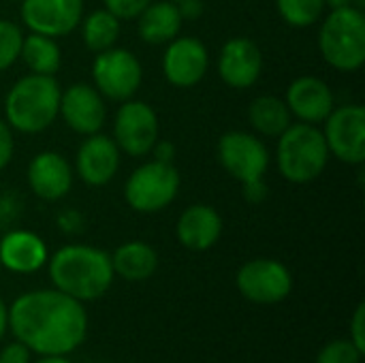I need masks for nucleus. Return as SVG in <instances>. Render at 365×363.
I'll return each instance as SVG.
<instances>
[{"label":"nucleus","instance_id":"nucleus-1","mask_svg":"<svg viewBox=\"0 0 365 363\" xmlns=\"http://www.w3.org/2000/svg\"><path fill=\"white\" fill-rule=\"evenodd\" d=\"M9 329L30 353L71 355L88 336V312L58 289H36L9 306Z\"/></svg>","mask_w":365,"mask_h":363},{"label":"nucleus","instance_id":"nucleus-2","mask_svg":"<svg viewBox=\"0 0 365 363\" xmlns=\"http://www.w3.org/2000/svg\"><path fill=\"white\" fill-rule=\"evenodd\" d=\"M49 280L53 289L75 297L77 302L101 300L113 285L111 255L88 244H66L47 259Z\"/></svg>","mask_w":365,"mask_h":363},{"label":"nucleus","instance_id":"nucleus-3","mask_svg":"<svg viewBox=\"0 0 365 363\" xmlns=\"http://www.w3.org/2000/svg\"><path fill=\"white\" fill-rule=\"evenodd\" d=\"M60 83L49 75L28 73L19 77L4 96L6 124L24 135H38L47 131L60 111Z\"/></svg>","mask_w":365,"mask_h":363},{"label":"nucleus","instance_id":"nucleus-4","mask_svg":"<svg viewBox=\"0 0 365 363\" xmlns=\"http://www.w3.org/2000/svg\"><path fill=\"white\" fill-rule=\"evenodd\" d=\"M329 150L323 131L314 124L293 122L276 145V167L291 184H310L319 180L329 165Z\"/></svg>","mask_w":365,"mask_h":363},{"label":"nucleus","instance_id":"nucleus-5","mask_svg":"<svg viewBox=\"0 0 365 363\" xmlns=\"http://www.w3.org/2000/svg\"><path fill=\"white\" fill-rule=\"evenodd\" d=\"M321 58L340 73H357L365 64V13L357 6L331 9L321 17Z\"/></svg>","mask_w":365,"mask_h":363},{"label":"nucleus","instance_id":"nucleus-6","mask_svg":"<svg viewBox=\"0 0 365 363\" xmlns=\"http://www.w3.org/2000/svg\"><path fill=\"white\" fill-rule=\"evenodd\" d=\"M182 178L175 165L148 160L139 165L124 184V199L139 214H156L167 210L180 193Z\"/></svg>","mask_w":365,"mask_h":363},{"label":"nucleus","instance_id":"nucleus-7","mask_svg":"<svg viewBox=\"0 0 365 363\" xmlns=\"http://www.w3.org/2000/svg\"><path fill=\"white\" fill-rule=\"evenodd\" d=\"M143 83L141 60L124 47H109L92 60V86L105 101L124 103L135 98Z\"/></svg>","mask_w":365,"mask_h":363},{"label":"nucleus","instance_id":"nucleus-8","mask_svg":"<svg viewBox=\"0 0 365 363\" xmlns=\"http://www.w3.org/2000/svg\"><path fill=\"white\" fill-rule=\"evenodd\" d=\"M220 167L240 184L265 178L272 154L265 141L248 131H227L220 135L216 145Z\"/></svg>","mask_w":365,"mask_h":363},{"label":"nucleus","instance_id":"nucleus-9","mask_svg":"<svg viewBox=\"0 0 365 363\" xmlns=\"http://www.w3.org/2000/svg\"><path fill=\"white\" fill-rule=\"evenodd\" d=\"M111 137L122 154L143 158L152 152L154 143L160 137L158 113L145 101H124L115 111Z\"/></svg>","mask_w":365,"mask_h":363},{"label":"nucleus","instance_id":"nucleus-10","mask_svg":"<svg viewBox=\"0 0 365 363\" xmlns=\"http://www.w3.org/2000/svg\"><path fill=\"white\" fill-rule=\"evenodd\" d=\"M323 137L329 150V156L336 160L359 167L365 163V107L336 105L323 122Z\"/></svg>","mask_w":365,"mask_h":363},{"label":"nucleus","instance_id":"nucleus-11","mask_svg":"<svg viewBox=\"0 0 365 363\" xmlns=\"http://www.w3.org/2000/svg\"><path fill=\"white\" fill-rule=\"evenodd\" d=\"M235 287L244 300L257 306L284 302L293 291V274L276 259H252L235 274Z\"/></svg>","mask_w":365,"mask_h":363},{"label":"nucleus","instance_id":"nucleus-12","mask_svg":"<svg viewBox=\"0 0 365 363\" xmlns=\"http://www.w3.org/2000/svg\"><path fill=\"white\" fill-rule=\"evenodd\" d=\"M58 118L81 137L101 133L107 122V101L92 83H71L60 92Z\"/></svg>","mask_w":365,"mask_h":363},{"label":"nucleus","instance_id":"nucleus-13","mask_svg":"<svg viewBox=\"0 0 365 363\" xmlns=\"http://www.w3.org/2000/svg\"><path fill=\"white\" fill-rule=\"evenodd\" d=\"M19 15L30 32L60 39L79 28L83 0H21Z\"/></svg>","mask_w":365,"mask_h":363},{"label":"nucleus","instance_id":"nucleus-14","mask_svg":"<svg viewBox=\"0 0 365 363\" xmlns=\"http://www.w3.org/2000/svg\"><path fill=\"white\" fill-rule=\"evenodd\" d=\"M210 71V51L197 36H175L163 53L165 79L175 88H195Z\"/></svg>","mask_w":365,"mask_h":363},{"label":"nucleus","instance_id":"nucleus-15","mask_svg":"<svg viewBox=\"0 0 365 363\" xmlns=\"http://www.w3.org/2000/svg\"><path fill=\"white\" fill-rule=\"evenodd\" d=\"M263 51L248 36H233L222 43L216 60V71L222 83L233 90L252 88L263 75Z\"/></svg>","mask_w":365,"mask_h":363},{"label":"nucleus","instance_id":"nucleus-16","mask_svg":"<svg viewBox=\"0 0 365 363\" xmlns=\"http://www.w3.org/2000/svg\"><path fill=\"white\" fill-rule=\"evenodd\" d=\"M120 160H122V152L115 145L113 137L94 133L88 135L77 148L73 171L86 186L101 188L107 186L118 175Z\"/></svg>","mask_w":365,"mask_h":363},{"label":"nucleus","instance_id":"nucleus-17","mask_svg":"<svg viewBox=\"0 0 365 363\" xmlns=\"http://www.w3.org/2000/svg\"><path fill=\"white\" fill-rule=\"evenodd\" d=\"M26 180L34 197L47 203H56L71 193L75 171L66 156L53 150H45L34 154L28 163Z\"/></svg>","mask_w":365,"mask_h":363},{"label":"nucleus","instance_id":"nucleus-18","mask_svg":"<svg viewBox=\"0 0 365 363\" xmlns=\"http://www.w3.org/2000/svg\"><path fill=\"white\" fill-rule=\"evenodd\" d=\"M284 103L293 120L319 126L336 107V96L325 79L314 75H302L289 83Z\"/></svg>","mask_w":365,"mask_h":363},{"label":"nucleus","instance_id":"nucleus-19","mask_svg":"<svg viewBox=\"0 0 365 363\" xmlns=\"http://www.w3.org/2000/svg\"><path fill=\"white\" fill-rule=\"evenodd\" d=\"M49 250L41 235L28 229H13L0 240V263L2 270L13 274H36L47 265Z\"/></svg>","mask_w":365,"mask_h":363},{"label":"nucleus","instance_id":"nucleus-20","mask_svg":"<svg viewBox=\"0 0 365 363\" xmlns=\"http://www.w3.org/2000/svg\"><path fill=\"white\" fill-rule=\"evenodd\" d=\"M222 227V216L216 208L207 203H192L180 214L175 225V237L184 248L192 252H203L218 244Z\"/></svg>","mask_w":365,"mask_h":363},{"label":"nucleus","instance_id":"nucleus-21","mask_svg":"<svg viewBox=\"0 0 365 363\" xmlns=\"http://www.w3.org/2000/svg\"><path fill=\"white\" fill-rule=\"evenodd\" d=\"M135 21L141 41L148 45H167L182 32L184 26L178 4L171 0H152Z\"/></svg>","mask_w":365,"mask_h":363},{"label":"nucleus","instance_id":"nucleus-22","mask_svg":"<svg viewBox=\"0 0 365 363\" xmlns=\"http://www.w3.org/2000/svg\"><path fill=\"white\" fill-rule=\"evenodd\" d=\"M111 267H113L115 276H120L128 282H143L156 274L158 252L154 246H150L141 240H130L113 250Z\"/></svg>","mask_w":365,"mask_h":363},{"label":"nucleus","instance_id":"nucleus-23","mask_svg":"<svg viewBox=\"0 0 365 363\" xmlns=\"http://www.w3.org/2000/svg\"><path fill=\"white\" fill-rule=\"evenodd\" d=\"M248 122L255 128V135L278 139L293 124V116L284 98L274 94H261L248 105Z\"/></svg>","mask_w":365,"mask_h":363},{"label":"nucleus","instance_id":"nucleus-24","mask_svg":"<svg viewBox=\"0 0 365 363\" xmlns=\"http://www.w3.org/2000/svg\"><path fill=\"white\" fill-rule=\"evenodd\" d=\"M19 60L26 64V68L34 75H49L56 77V73L62 66V49L58 39L28 32L21 43Z\"/></svg>","mask_w":365,"mask_h":363},{"label":"nucleus","instance_id":"nucleus-25","mask_svg":"<svg viewBox=\"0 0 365 363\" xmlns=\"http://www.w3.org/2000/svg\"><path fill=\"white\" fill-rule=\"evenodd\" d=\"M79 28H81V41H83L86 49L92 53H101L109 47H115V43L120 39L122 21L103 6L88 15L83 13Z\"/></svg>","mask_w":365,"mask_h":363},{"label":"nucleus","instance_id":"nucleus-26","mask_svg":"<svg viewBox=\"0 0 365 363\" xmlns=\"http://www.w3.org/2000/svg\"><path fill=\"white\" fill-rule=\"evenodd\" d=\"M276 9L291 28H310L321 21L325 0H276Z\"/></svg>","mask_w":365,"mask_h":363},{"label":"nucleus","instance_id":"nucleus-27","mask_svg":"<svg viewBox=\"0 0 365 363\" xmlns=\"http://www.w3.org/2000/svg\"><path fill=\"white\" fill-rule=\"evenodd\" d=\"M24 30L11 19H0V73L11 68L21 53Z\"/></svg>","mask_w":365,"mask_h":363},{"label":"nucleus","instance_id":"nucleus-28","mask_svg":"<svg viewBox=\"0 0 365 363\" xmlns=\"http://www.w3.org/2000/svg\"><path fill=\"white\" fill-rule=\"evenodd\" d=\"M364 353L351 340H331L327 342L319 355L317 363H361Z\"/></svg>","mask_w":365,"mask_h":363},{"label":"nucleus","instance_id":"nucleus-29","mask_svg":"<svg viewBox=\"0 0 365 363\" xmlns=\"http://www.w3.org/2000/svg\"><path fill=\"white\" fill-rule=\"evenodd\" d=\"M152 0H103V6L113 13L120 21L122 19H137L141 11L150 4Z\"/></svg>","mask_w":365,"mask_h":363},{"label":"nucleus","instance_id":"nucleus-30","mask_svg":"<svg viewBox=\"0 0 365 363\" xmlns=\"http://www.w3.org/2000/svg\"><path fill=\"white\" fill-rule=\"evenodd\" d=\"M15 154V139H13V128L6 124L4 118H0V171H4Z\"/></svg>","mask_w":365,"mask_h":363},{"label":"nucleus","instance_id":"nucleus-31","mask_svg":"<svg viewBox=\"0 0 365 363\" xmlns=\"http://www.w3.org/2000/svg\"><path fill=\"white\" fill-rule=\"evenodd\" d=\"M349 340L365 355V304H359L355 308V315L351 319V327H349Z\"/></svg>","mask_w":365,"mask_h":363},{"label":"nucleus","instance_id":"nucleus-32","mask_svg":"<svg viewBox=\"0 0 365 363\" xmlns=\"http://www.w3.org/2000/svg\"><path fill=\"white\" fill-rule=\"evenodd\" d=\"M267 184H265V178L261 180H252V182H246L242 184V195L248 203H263L267 199Z\"/></svg>","mask_w":365,"mask_h":363},{"label":"nucleus","instance_id":"nucleus-33","mask_svg":"<svg viewBox=\"0 0 365 363\" xmlns=\"http://www.w3.org/2000/svg\"><path fill=\"white\" fill-rule=\"evenodd\" d=\"M0 363H30V351L15 340L0 351Z\"/></svg>","mask_w":365,"mask_h":363},{"label":"nucleus","instance_id":"nucleus-34","mask_svg":"<svg viewBox=\"0 0 365 363\" xmlns=\"http://www.w3.org/2000/svg\"><path fill=\"white\" fill-rule=\"evenodd\" d=\"M150 154H154V160H160V163H169V165H173L178 150H175V145H173L171 141H167V139H160V137H158V141L154 143V148H152V152H150Z\"/></svg>","mask_w":365,"mask_h":363},{"label":"nucleus","instance_id":"nucleus-35","mask_svg":"<svg viewBox=\"0 0 365 363\" xmlns=\"http://www.w3.org/2000/svg\"><path fill=\"white\" fill-rule=\"evenodd\" d=\"M178 11L182 19H199L203 15V0H178Z\"/></svg>","mask_w":365,"mask_h":363},{"label":"nucleus","instance_id":"nucleus-36","mask_svg":"<svg viewBox=\"0 0 365 363\" xmlns=\"http://www.w3.org/2000/svg\"><path fill=\"white\" fill-rule=\"evenodd\" d=\"M6 329H9V308L2 302V297H0V340L6 334Z\"/></svg>","mask_w":365,"mask_h":363},{"label":"nucleus","instance_id":"nucleus-37","mask_svg":"<svg viewBox=\"0 0 365 363\" xmlns=\"http://www.w3.org/2000/svg\"><path fill=\"white\" fill-rule=\"evenodd\" d=\"M36 363H73L68 359V355H41V359Z\"/></svg>","mask_w":365,"mask_h":363},{"label":"nucleus","instance_id":"nucleus-38","mask_svg":"<svg viewBox=\"0 0 365 363\" xmlns=\"http://www.w3.org/2000/svg\"><path fill=\"white\" fill-rule=\"evenodd\" d=\"M325 6H329L331 11V9H344V6H355V4L353 0H325Z\"/></svg>","mask_w":365,"mask_h":363},{"label":"nucleus","instance_id":"nucleus-39","mask_svg":"<svg viewBox=\"0 0 365 363\" xmlns=\"http://www.w3.org/2000/svg\"><path fill=\"white\" fill-rule=\"evenodd\" d=\"M353 4H355V6H357V9H361V11H364L365 0H353Z\"/></svg>","mask_w":365,"mask_h":363},{"label":"nucleus","instance_id":"nucleus-40","mask_svg":"<svg viewBox=\"0 0 365 363\" xmlns=\"http://www.w3.org/2000/svg\"><path fill=\"white\" fill-rule=\"evenodd\" d=\"M0 272H2V263H0Z\"/></svg>","mask_w":365,"mask_h":363},{"label":"nucleus","instance_id":"nucleus-41","mask_svg":"<svg viewBox=\"0 0 365 363\" xmlns=\"http://www.w3.org/2000/svg\"><path fill=\"white\" fill-rule=\"evenodd\" d=\"M171 2H178V0H171Z\"/></svg>","mask_w":365,"mask_h":363},{"label":"nucleus","instance_id":"nucleus-42","mask_svg":"<svg viewBox=\"0 0 365 363\" xmlns=\"http://www.w3.org/2000/svg\"><path fill=\"white\" fill-rule=\"evenodd\" d=\"M19 2H21V0H19Z\"/></svg>","mask_w":365,"mask_h":363}]
</instances>
